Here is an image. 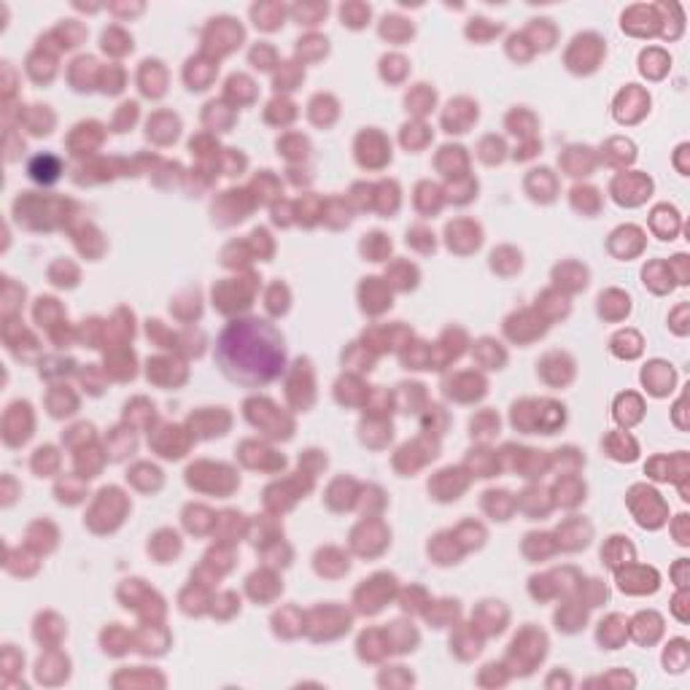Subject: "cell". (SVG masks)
Listing matches in <instances>:
<instances>
[{
  "instance_id": "8fae6325",
  "label": "cell",
  "mask_w": 690,
  "mask_h": 690,
  "mask_svg": "<svg viewBox=\"0 0 690 690\" xmlns=\"http://www.w3.org/2000/svg\"><path fill=\"white\" fill-rule=\"evenodd\" d=\"M22 297H25V289H22V286H17L11 278L3 281V313H6V319H11V316L19 310Z\"/></svg>"
},
{
  "instance_id": "ffe728a7",
  "label": "cell",
  "mask_w": 690,
  "mask_h": 690,
  "mask_svg": "<svg viewBox=\"0 0 690 690\" xmlns=\"http://www.w3.org/2000/svg\"><path fill=\"white\" fill-rule=\"evenodd\" d=\"M348 17V25L351 27H359L364 25V19L370 17V8H364V6H345L343 8V19Z\"/></svg>"
},
{
  "instance_id": "9c48e42d",
  "label": "cell",
  "mask_w": 690,
  "mask_h": 690,
  "mask_svg": "<svg viewBox=\"0 0 690 690\" xmlns=\"http://www.w3.org/2000/svg\"><path fill=\"white\" fill-rule=\"evenodd\" d=\"M141 84H143V92L154 95V98L165 92V71L159 68V62H143Z\"/></svg>"
},
{
  "instance_id": "ba28073f",
  "label": "cell",
  "mask_w": 690,
  "mask_h": 690,
  "mask_svg": "<svg viewBox=\"0 0 690 690\" xmlns=\"http://www.w3.org/2000/svg\"><path fill=\"white\" fill-rule=\"evenodd\" d=\"M564 423V407H558L556 402H540L537 405V426L545 434H553V429Z\"/></svg>"
},
{
  "instance_id": "5bb4252c",
  "label": "cell",
  "mask_w": 690,
  "mask_h": 690,
  "mask_svg": "<svg viewBox=\"0 0 690 690\" xmlns=\"http://www.w3.org/2000/svg\"><path fill=\"white\" fill-rule=\"evenodd\" d=\"M35 637H38V642H44V644H54V642L62 637L60 620L54 615H44V623H38V628H35Z\"/></svg>"
},
{
  "instance_id": "6da1fadb",
  "label": "cell",
  "mask_w": 690,
  "mask_h": 690,
  "mask_svg": "<svg viewBox=\"0 0 690 690\" xmlns=\"http://www.w3.org/2000/svg\"><path fill=\"white\" fill-rule=\"evenodd\" d=\"M219 359H222L224 370L235 380L265 383L278 375L283 364V351H281V340L275 337V332L262 321H256V329H254V348H248L246 321H243L224 332Z\"/></svg>"
},
{
  "instance_id": "d6986e66",
  "label": "cell",
  "mask_w": 690,
  "mask_h": 690,
  "mask_svg": "<svg viewBox=\"0 0 690 690\" xmlns=\"http://www.w3.org/2000/svg\"><path fill=\"white\" fill-rule=\"evenodd\" d=\"M386 251H391V243H389L380 232H375V235H370V238L364 240V254L370 256L372 262H380V256H383Z\"/></svg>"
},
{
  "instance_id": "7402d4cb",
  "label": "cell",
  "mask_w": 690,
  "mask_h": 690,
  "mask_svg": "<svg viewBox=\"0 0 690 690\" xmlns=\"http://www.w3.org/2000/svg\"><path fill=\"white\" fill-rule=\"evenodd\" d=\"M14 488H17V486H14V480H11V477H6V496H3V502H6V504H11V502H14V496H11Z\"/></svg>"
},
{
  "instance_id": "8992f818",
  "label": "cell",
  "mask_w": 690,
  "mask_h": 690,
  "mask_svg": "<svg viewBox=\"0 0 690 690\" xmlns=\"http://www.w3.org/2000/svg\"><path fill=\"white\" fill-rule=\"evenodd\" d=\"M27 542H30V547H35V550L49 553L51 547H54V542H57V531H54V526H51L49 520H38V523L30 526Z\"/></svg>"
},
{
  "instance_id": "277c9868",
  "label": "cell",
  "mask_w": 690,
  "mask_h": 690,
  "mask_svg": "<svg viewBox=\"0 0 690 690\" xmlns=\"http://www.w3.org/2000/svg\"><path fill=\"white\" fill-rule=\"evenodd\" d=\"M19 124H25L33 135H46L51 132L54 116L46 105H27L25 111H19Z\"/></svg>"
},
{
  "instance_id": "3957f363",
  "label": "cell",
  "mask_w": 690,
  "mask_h": 690,
  "mask_svg": "<svg viewBox=\"0 0 690 690\" xmlns=\"http://www.w3.org/2000/svg\"><path fill=\"white\" fill-rule=\"evenodd\" d=\"M391 591H394V580L391 577H375V580H370L359 591V601H364L362 610L364 612H378L383 607V601L391 596Z\"/></svg>"
},
{
  "instance_id": "7a4b0ae2",
  "label": "cell",
  "mask_w": 690,
  "mask_h": 690,
  "mask_svg": "<svg viewBox=\"0 0 690 690\" xmlns=\"http://www.w3.org/2000/svg\"><path fill=\"white\" fill-rule=\"evenodd\" d=\"M33 434V413L27 402H14L3 416V440L11 448H19Z\"/></svg>"
},
{
  "instance_id": "7c38bea8",
  "label": "cell",
  "mask_w": 690,
  "mask_h": 690,
  "mask_svg": "<svg viewBox=\"0 0 690 690\" xmlns=\"http://www.w3.org/2000/svg\"><path fill=\"white\" fill-rule=\"evenodd\" d=\"M57 461H60V459H57V450L46 445V448H38V450H35V456H33V469L44 477V475H51V472L57 469Z\"/></svg>"
},
{
  "instance_id": "9a60e30c",
  "label": "cell",
  "mask_w": 690,
  "mask_h": 690,
  "mask_svg": "<svg viewBox=\"0 0 690 690\" xmlns=\"http://www.w3.org/2000/svg\"><path fill=\"white\" fill-rule=\"evenodd\" d=\"M434 103V92L426 89V84H418V89L413 95H407V108H413L416 114H426Z\"/></svg>"
},
{
  "instance_id": "44dd1931",
  "label": "cell",
  "mask_w": 690,
  "mask_h": 690,
  "mask_svg": "<svg viewBox=\"0 0 690 690\" xmlns=\"http://www.w3.org/2000/svg\"><path fill=\"white\" fill-rule=\"evenodd\" d=\"M17 664H22V655H19V653L8 644V647H6V655H3V666H6V669H8V674H11V671H17V669H14Z\"/></svg>"
},
{
  "instance_id": "e0dca14e",
  "label": "cell",
  "mask_w": 690,
  "mask_h": 690,
  "mask_svg": "<svg viewBox=\"0 0 690 690\" xmlns=\"http://www.w3.org/2000/svg\"><path fill=\"white\" fill-rule=\"evenodd\" d=\"M57 669H68V658L51 653V655H46V658L38 661V671H35V674H38L41 682H49V674L51 671H57Z\"/></svg>"
},
{
  "instance_id": "30bf717a",
  "label": "cell",
  "mask_w": 690,
  "mask_h": 690,
  "mask_svg": "<svg viewBox=\"0 0 690 690\" xmlns=\"http://www.w3.org/2000/svg\"><path fill=\"white\" fill-rule=\"evenodd\" d=\"M27 73L33 76V81H51V76H54V60L46 57V54H41V51H35L30 60H27Z\"/></svg>"
},
{
  "instance_id": "ac0fdd59",
  "label": "cell",
  "mask_w": 690,
  "mask_h": 690,
  "mask_svg": "<svg viewBox=\"0 0 690 690\" xmlns=\"http://www.w3.org/2000/svg\"><path fill=\"white\" fill-rule=\"evenodd\" d=\"M49 275L57 286H73L76 278H78V272H76V267L71 262H57V265L51 267Z\"/></svg>"
},
{
  "instance_id": "4fadbf2b",
  "label": "cell",
  "mask_w": 690,
  "mask_h": 690,
  "mask_svg": "<svg viewBox=\"0 0 690 690\" xmlns=\"http://www.w3.org/2000/svg\"><path fill=\"white\" fill-rule=\"evenodd\" d=\"M51 316H62V310H60V305H57V299H51V297H41L38 299V305H35V321L44 326H49V329H54L57 324L51 321Z\"/></svg>"
},
{
  "instance_id": "5b68a950",
  "label": "cell",
  "mask_w": 690,
  "mask_h": 690,
  "mask_svg": "<svg viewBox=\"0 0 690 690\" xmlns=\"http://www.w3.org/2000/svg\"><path fill=\"white\" fill-rule=\"evenodd\" d=\"M27 172H30V178L38 181V184H54V181L60 178V159L51 157V154L35 157V159L30 162Z\"/></svg>"
},
{
  "instance_id": "52a82bcc",
  "label": "cell",
  "mask_w": 690,
  "mask_h": 690,
  "mask_svg": "<svg viewBox=\"0 0 690 690\" xmlns=\"http://www.w3.org/2000/svg\"><path fill=\"white\" fill-rule=\"evenodd\" d=\"M49 413L54 418H62V416L76 413V396L71 394L68 386H57L49 394Z\"/></svg>"
},
{
  "instance_id": "2e32d148",
  "label": "cell",
  "mask_w": 690,
  "mask_h": 690,
  "mask_svg": "<svg viewBox=\"0 0 690 690\" xmlns=\"http://www.w3.org/2000/svg\"><path fill=\"white\" fill-rule=\"evenodd\" d=\"M103 49L105 51H114V54H124V51L132 49V44H130V38L119 33V30H108L105 35H103Z\"/></svg>"
}]
</instances>
